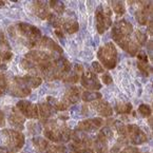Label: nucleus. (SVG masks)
<instances>
[{"instance_id": "11", "label": "nucleus", "mask_w": 153, "mask_h": 153, "mask_svg": "<svg viewBox=\"0 0 153 153\" xmlns=\"http://www.w3.org/2000/svg\"><path fill=\"white\" fill-rule=\"evenodd\" d=\"M95 150L97 153H108V140L99 133L94 142Z\"/></svg>"}, {"instance_id": "28", "label": "nucleus", "mask_w": 153, "mask_h": 153, "mask_svg": "<svg viewBox=\"0 0 153 153\" xmlns=\"http://www.w3.org/2000/svg\"><path fill=\"white\" fill-rule=\"evenodd\" d=\"M114 126H115V128H116V131L120 133V135H123V136H126L127 127L125 126L122 122H118V120H116V122H114Z\"/></svg>"}, {"instance_id": "24", "label": "nucleus", "mask_w": 153, "mask_h": 153, "mask_svg": "<svg viewBox=\"0 0 153 153\" xmlns=\"http://www.w3.org/2000/svg\"><path fill=\"white\" fill-rule=\"evenodd\" d=\"M135 38H136V41H137L138 45H144L145 43L147 42V39H148V37H147V35L144 33V32L136 31V32H135Z\"/></svg>"}, {"instance_id": "38", "label": "nucleus", "mask_w": 153, "mask_h": 153, "mask_svg": "<svg viewBox=\"0 0 153 153\" xmlns=\"http://www.w3.org/2000/svg\"><path fill=\"white\" fill-rule=\"evenodd\" d=\"M4 126V114L2 111H0V127Z\"/></svg>"}, {"instance_id": "6", "label": "nucleus", "mask_w": 153, "mask_h": 153, "mask_svg": "<svg viewBox=\"0 0 153 153\" xmlns=\"http://www.w3.org/2000/svg\"><path fill=\"white\" fill-rule=\"evenodd\" d=\"M93 109L97 111L101 116H105V117H109L112 115V108H111L110 105L105 100H96V101H93L92 104Z\"/></svg>"}, {"instance_id": "40", "label": "nucleus", "mask_w": 153, "mask_h": 153, "mask_svg": "<svg viewBox=\"0 0 153 153\" xmlns=\"http://www.w3.org/2000/svg\"><path fill=\"white\" fill-rule=\"evenodd\" d=\"M0 153H13L5 147H0Z\"/></svg>"}, {"instance_id": "22", "label": "nucleus", "mask_w": 153, "mask_h": 153, "mask_svg": "<svg viewBox=\"0 0 153 153\" xmlns=\"http://www.w3.org/2000/svg\"><path fill=\"white\" fill-rule=\"evenodd\" d=\"M43 134H45V137H47L49 140H51V142L59 143V138H58L59 133L56 132V131L50 130V129H45V132H43Z\"/></svg>"}, {"instance_id": "10", "label": "nucleus", "mask_w": 153, "mask_h": 153, "mask_svg": "<svg viewBox=\"0 0 153 153\" xmlns=\"http://www.w3.org/2000/svg\"><path fill=\"white\" fill-rule=\"evenodd\" d=\"M80 99V90L77 87H71L65 93V102L70 104H76L77 101Z\"/></svg>"}, {"instance_id": "15", "label": "nucleus", "mask_w": 153, "mask_h": 153, "mask_svg": "<svg viewBox=\"0 0 153 153\" xmlns=\"http://www.w3.org/2000/svg\"><path fill=\"white\" fill-rule=\"evenodd\" d=\"M61 27H63V30H65V33L68 34H74L76 33L77 31H78L79 29V25L77 21L75 20H68V21H65V22L62 23V25Z\"/></svg>"}, {"instance_id": "35", "label": "nucleus", "mask_w": 153, "mask_h": 153, "mask_svg": "<svg viewBox=\"0 0 153 153\" xmlns=\"http://www.w3.org/2000/svg\"><path fill=\"white\" fill-rule=\"evenodd\" d=\"M122 153H140V150H138L137 148L130 146V147H127L125 150H123Z\"/></svg>"}, {"instance_id": "5", "label": "nucleus", "mask_w": 153, "mask_h": 153, "mask_svg": "<svg viewBox=\"0 0 153 153\" xmlns=\"http://www.w3.org/2000/svg\"><path fill=\"white\" fill-rule=\"evenodd\" d=\"M16 108L20 111L23 116L27 117V118H37L39 115L37 106L32 105L30 101H25V100L19 101V102H17Z\"/></svg>"}, {"instance_id": "3", "label": "nucleus", "mask_w": 153, "mask_h": 153, "mask_svg": "<svg viewBox=\"0 0 153 153\" xmlns=\"http://www.w3.org/2000/svg\"><path fill=\"white\" fill-rule=\"evenodd\" d=\"M80 82L81 86L85 87L86 89L89 90H99L101 88V83L97 76L92 72V71H87L85 72L80 77Z\"/></svg>"}, {"instance_id": "41", "label": "nucleus", "mask_w": 153, "mask_h": 153, "mask_svg": "<svg viewBox=\"0 0 153 153\" xmlns=\"http://www.w3.org/2000/svg\"><path fill=\"white\" fill-rule=\"evenodd\" d=\"M82 70H83V69H82V67H81L80 65H75V71H76V72H82ZM76 72H75V73H76Z\"/></svg>"}, {"instance_id": "20", "label": "nucleus", "mask_w": 153, "mask_h": 153, "mask_svg": "<svg viewBox=\"0 0 153 153\" xmlns=\"http://www.w3.org/2000/svg\"><path fill=\"white\" fill-rule=\"evenodd\" d=\"M50 7L54 10L57 14H62L65 12V4L62 1H58V0H51Z\"/></svg>"}, {"instance_id": "32", "label": "nucleus", "mask_w": 153, "mask_h": 153, "mask_svg": "<svg viewBox=\"0 0 153 153\" xmlns=\"http://www.w3.org/2000/svg\"><path fill=\"white\" fill-rule=\"evenodd\" d=\"M137 58L140 60V62H143V63H148V56L145 52H138L137 54Z\"/></svg>"}, {"instance_id": "2", "label": "nucleus", "mask_w": 153, "mask_h": 153, "mask_svg": "<svg viewBox=\"0 0 153 153\" xmlns=\"http://www.w3.org/2000/svg\"><path fill=\"white\" fill-rule=\"evenodd\" d=\"M111 15H112V11L109 7H106L105 11L102 7H97L95 18H96V29L99 34H104L105 31L111 27L112 25Z\"/></svg>"}, {"instance_id": "39", "label": "nucleus", "mask_w": 153, "mask_h": 153, "mask_svg": "<svg viewBox=\"0 0 153 153\" xmlns=\"http://www.w3.org/2000/svg\"><path fill=\"white\" fill-rule=\"evenodd\" d=\"M118 151H120V146H118V145H115V146L110 150V152L111 153H118Z\"/></svg>"}, {"instance_id": "25", "label": "nucleus", "mask_w": 153, "mask_h": 153, "mask_svg": "<svg viewBox=\"0 0 153 153\" xmlns=\"http://www.w3.org/2000/svg\"><path fill=\"white\" fill-rule=\"evenodd\" d=\"M138 112H140V114L142 115V116L149 117V116H151V112H152V111H151V108L148 105L143 104L138 107Z\"/></svg>"}, {"instance_id": "1", "label": "nucleus", "mask_w": 153, "mask_h": 153, "mask_svg": "<svg viewBox=\"0 0 153 153\" xmlns=\"http://www.w3.org/2000/svg\"><path fill=\"white\" fill-rule=\"evenodd\" d=\"M97 57L106 69L111 70L115 68L117 63V57H118L115 45L112 42H108L104 47L99 48L97 52Z\"/></svg>"}, {"instance_id": "27", "label": "nucleus", "mask_w": 153, "mask_h": 153, "mask_svg": "<svg viewBox=\"0 0 153 153\" xmlns=\"http://www.w3.org/2000/svg\"><path fill=\"white\" fill-rule=\"evenodd\" d=\"M137 67H138V69H140V72L144 74V76H149V74H150V72H151V67L148 65V63H143V62H140V61H138Z\"/></svg>"}, {"instance_id": "26", "label": "nucleus", "mask_w": 153, "mask_h": 153, "mask_svg": "<svg viewBox=\"0 0 153 153\" xmlns=\"http://www.w3.org/2000/svg\"><path fill=\"white\" fill-rule=\"evenodd\" d=\"M48 18H49L50 22L52 23V25L56 30H58L59 27H61V25H62V21H61V19H59V18H57V17H55V16L53 15V14H50Z\"/></svg>"}, {"instance_id": "13", "label": "nucleus", "mask_w": 153, "mask_h": 153, "mask_svg": "<svg viewBox=\"0 0 153 153\" xmlns=\"http://www.w3.org/2000/svg\"><path fill=\"white\" fill-rule=\"evenodd\" d=\"M33 144L35 146V148H36V150L40 153H45L50 148L49 142L42 137H35L33 140Z\"/></svg>"}, {"instance_id": "4", "label": "nucleus", "mask_w": 153, "mask_h": 153, "mask_svg": "<svg viewBox=\"0 0 153 153\" xmlns=\"http://www.w3.org/2000/svg\"><path fill=\"white\" fill-rule=\"evenodd\" d=\"M127 132H128L133 145H140L147 142L146 133L140 130V128L137 125H129L127 127Z\"/></svg>"}, {"instance_id": "18", "label": "nucleus", "mask_w": 153, "mask_h": 153, "mask_svg": "<svg viewBox=\"0 0 153 153\" xmlns=\"http://www.w3.org/2000/svg\"><path fill=\"white\" fill-rule=\"evenodd\" d=\"M113 11L116 13L117 16H122L126 12V7H125L124 1H111Z\"/></svg>"}, {"instance_id": "16", "label": "nucleus", "mask_w": 153, "mask_h": 153, "mask_svg": "<svg viewBox=\"0 0 153 153\" xmlns=\"http://www.w3.org/2000/svg\"><path fill=\"white\" fill-rule=\"evenodd\" d=\"M23 80L25 81V83H27L30 88H37V87L40 86V83L42 82V79H41L40 77L29 76V75L25 76V77H23Z\"/></svg>"}, {"instance_id": "14", "label": "nucleus", "mask_w": 153, "mask_h": 153, "mask_svg": "<svg viewBox=\"0 0 153 153\" xmlns=\"http://www.w3.org/2000/svg\"><path fill=\"white\" fill-rule=\"evenodd\" d=\"M81 98L86 102H91V101H96L101 99V94L98 92H94V91H85L81 94Z\"/></svg>"}, {"instance_id": "12", "label": "nucleus", "mask_w": 153, "mask_h": 153, "mask_svg": "<svg viewBox=\"0 0 153 153\" xmlns=\"http://www.w3.org/2000/svg\"><path fill=\"white\" fill-rule=\"evenodd\" d=\"M54 111H55L54 109L50 106L48 102H41V104L39 105L38 113L41 115V117H42L45 120H48L49 117H51V115L54 113Z\"/></svg>"}, {"instance_id": "17", "label": "nucleus", "mask_w": 153, "mask_h": 153, "mask_svg": "<svg viewBox=\"0 0 153 153\" xmlns=\"http://www.w3.org/2000/svg\"><path fill=\"white\" fill-rule=\"evenodd\" d=\"M9 120H10V123H11V125H13L15 128H20V129L23 128V118L20 115L17 114V113H15V112L12 113Z\"/></svg>"}, {"instance_id": "23", "label": "nucleus", "mask_w": 153, "mask_h": 153, "mask_svg": "<svg viewBox=\"0 0 153 153\" xmlns=\"http://www.w3.org/2000/svg\"><path fill=\"white\" fill-rule=\"evenodd\" d=\"M138 49H140V45L137 42L133 41L132 39L130 40V42L128 43V47H127L126 52H128L131 56H135V55L138 53Z\"/></svg>"}, {"instance_id": "34", "label": "nucleus", "mask_w": 153, "mask_h": 153, "mask_svg": "<svg viewBox=\"0 0 153 153\" xmlns=\"http://www.w3.org/2000/svg\"><path fill=\"white\" fill-rule=\"evenodd\" d=\"M0 45L2 48H10L9 42H7V38H5L4 34L3 33H0Z\"/></svg>"}, {"instance_id": "31", "label": "nucleus", "mask_w": 153, "mask_h": 153, "mask_svg": "<svg viewBox=\"0 0 153 153\" xmlns=\"http://www.w3.org/2000/svg\"><path fill=\"white\" fill-rule=\"evenodd\" d=\"M91 122H92L93 126L95 127V129L100 128V127L102 126V124H104V120H101L100 117H94V118L91 120Z\"/></svg>"}, {"instance_id": "36", "label": "nucleus", "mask_w": 153, "mask_h": 153, "mask_svg": "<svg viewBox=\"0 0 153 153\" xmlns=\"http://www.w3.org/2000/svg\"><path fill=\"white\" fill-rule=\"evenodd\" d=\"M7 79H5V77L3 76V75H0V89L1 90H4L5 88H7Z\"/></svg>"}, {"instance_id": "21", "label": "nucleus", "mask_w": 153, "mask_h": 153, "mask_svg": "<svg viewBox=\"0 0 153 153\" xmlns=\"http://www.w3.org/2000/svg\"><path fill=\"white\" fill-rule=\"evenodd\" d=\"M115 110L118 114H128L132 111V105L130 102L127 104H120L115 107Z\"/></svg>"}, {"instance_id": "42", "label": "nucleus", "mask_w": 153, "mask_h": 153, "mask_svg": "<svg viewBox=\"0 0 153 153\" xmlns=\"http://www.w3.org/2000/svg\"><path fill=\"white\" fill-rule=\"evenodd\" d=\"M80 153H94V151H93L92 149H90V148H86V149H83Z\"/></svg>"}, {"instance_id": "33", "label": "nucleus", "mask_w": 153, "mask_h": 153, "mask_svg": "<svg viewBox=\"0 0 153 153\" xmlns=\"http://www.w3.org/2000/svg\"><path fill=\"white\" fill-rule=\"evenodd\" d=\"M101 81L105 85H110V83H112V77H111V75L109 73H106V74H104L102 77H101Z\"/></svg>"}, {"instance_id": "19", "label": "nucleus", "mask_w": 153, "mask_h": 153, "mask_svg": "<svg viewBox=\"0 0 153 153\" xmlns=\"http://www.w3.org/2000/svg\"><path fill=\"white\" fill-rule=\"evenodd\" d=\"M76 130L82 131V132H89V131H94L95 127L93 126L91 120H82V122L79 123Z\"/></svg>"}, {"instance_id": "43", "label": "nucleus", "mask_w": 153, "mask_h": 153, "mask_svg": "<svg viewBox=\"0 0 153 153\" xmlns=\"http://www.w3.org/2000/svg\"><path fill=\"white\" fill-rule=\"evenodd\" d=\"M55 34H56V35L59 37V38H62V37H63V34H62V32H61V31H59V30H55Z\"/></svg>"}, {"instance_id": "29", "label": "nucleus", "mask_w": 153, "mask_h": 153, "mask_svg": "<svg viewBox=\"0 0 153 153\" xmlns=\"http://www.w3.org/2000/svg\"><path fill=\"white\" fill-rule=\"evenodd\" d=\"M99 133H100V134L102 135V136H104L107 140H112V137H113V132H112V130L109 128V127H105V128H102Z\"/></svg>"}, {"instance_id": "30", "label": "nucleus", "mask_w": 153, "mask_h": 153, "mask_svg": "<svg viewBox=\"0 0 153 153\" xmlns=\"http://www.w3.org/2000/svg\"><path fill=\"white\" fill-rule=\"evenodd\" d=\"M92 69H93V73H102L104 72V67L98 62V61H93L92 62Z\"/></svg>"}, {"instance_id": "37", "label": "nucleus", "mask_w": 153, "mask_h": 153, "mask_svg": "<svg viewBox=\"0 0 153 153\" xmlns=\"http://www.w3.org/2000/svg\"><path fill=\"white\" fill-rule=\"evenodd\" d=\"M12 56H13V54H12V52H10V51H7V52H4L3 53V55H2V59L4 61H7V60H10V59L12 58Z\"/></svg>"}, {"instance_id": "9", "label": "nucleus", "mask_w": 153, "mask_h": 153, "mask_svg": "<svg viewBox=\"0 0 153 153\" xmlns=\"http://www.w3.org/2000/svg\"><path fill=\"white\" fill-rule=\"evenodd\" d=\"M34 12L41 19L48 18L49 15L51 14L49 11V7H48V4L45 1H35L34 2Z\"/></svg>"}, {"instance_id": "8", "label": "nucleus", "mask_w": 153, "mask_h": 153, "mask_svg": "<svg viewBox=\"0 0 153 153\" xmlns=\"http://www.w3.org/2000/svg\"><path fill=\"white\" fill-rule=\"evenodd\" d=\"M39 43H40V45H42L43 48H47V49L51 50L52 52H56V53H58V54L63 53L62 48H61L59 45H57V43L55 42L53 39L49 38V37H47V36L41 37Z\"/></svg>"}, {"instance_id": "7", "label": "nucleus", "mask_w": 153, "mask_h": 153, "mask_svg": "<svg viewBox=\"0 0 153 153\" xmlns=\"http://www.w3.org/2000/svg\"><path fill=\"white\" fill-rule=\"evenodd\" d=\"M114 27L116 31H118L120 34L125 35V36H129L131 33L133 32V27L129 21L124 20V19H120V20H117L114 23Z\"/></svg>"}]
</instances>
